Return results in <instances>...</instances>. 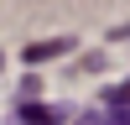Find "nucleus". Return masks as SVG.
Masks as SVG:
<instances>
[{"instance_id": "f257e3e1", "label": "nucleus", "mask_w": 130, "mask_h": 125, "mask_svg": "<svg viewBox=\"0 0 130 125\" xmlns=\"http://www.w3.org/2000/svg\"><path fill=\"white\" fill-rule=\"evenodd\" d=\"M68 47H73V37H47V42H31V47L21 52V57H26L31 68H37V63H47V57H62Z\"/></svg>"}, {"instance_id": "f03ea898", "label": "nucleus", "mask_w": 130, "mask_h": 125, "mask_svg": "<svg viewBox=\"0 0 130 125\" xmlns=\"http://www.w3.org/2000/svg\"><path fill=\"white\" fill-rule=\"evenodd\" d=\"M16 120L21 125H62V110H47V104H21V110H16Z\"/></svg>"}, {"instance_id": "7ed1b4c3", "label": "nucleus", "mask_w": 130, "mask_h": 125, "mask_svg": "<svg viewBox=\"0 0 130 125\" xmlns=\"http://www.w3.org/2000/svg\"><path fill=\"white\" fill-rule=\"evenodd\" d=\"M78 125H130V110H125V104H109V110H94V115H83Z\"/></svg>"}, {"instance_id": "20e7f679", "label": "nucleus", "mask_w": 130, "mask_h": 125, "mask_svg": "<svg viewBox=\"0 0 130 125\" xmlns=\"http://www.w3.org/2000/svg\"><path fill=\"white\" fill-rule=\"evenodd\" d=\"M104 99H109V104H130V83H115V89L104 94Z\"/></svg>"}, {"instance_id": "39448f33", "label": "nucleus", "mask_w": 130, "mask_h": 125, "mask_svg": "<svg viewBox=\"0 0 130 125\" xmlns=\"http://www.w3.org/2000/svg\"><path fill=\"white\" fill-rule=\"evenodd\" d=\"M0 63H5V57H0Z\"/></svg>"}]
</instances>
